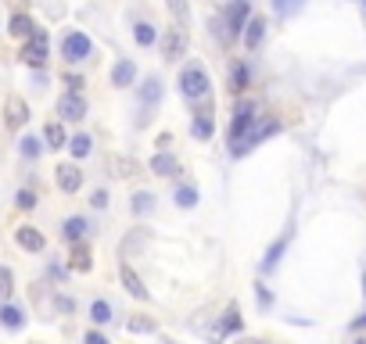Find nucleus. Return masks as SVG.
<instances>
[{"instance_id":"obj_1","label":"nucleus","mask_w":366,"mask_h":344,"mask_svg":"<svg viewBox=\"0 0 366 344\" xmlns=\"http://www.w3.org/2000/svg\"><path fill=\"white\" fill-rule=\"evenodd\" d=\"M209 86H212V79H209V72H205L198 61L183 65V72H180V93H183L187 101H205V97H209Z\"/></svg>"},{"instance_id":"obj_2","label":"nucleus","mask_w":366,"mask_h":344,"mask_svg":"<svg viewBox=\"0 0 366 344\" xmlns=\"http://www.w3.org/2000/svg\"><path fill=\"white\" fill-rule=\"evenodd\" d=\"M259 122V108H255V101H241L237 104V112H233V126H230V144L237 147L241 140L248 136V130Z\"/></svg>"},{"instance_id":"obj_3","label":"nucleus","mask_w":366,"mask_h":344,"mask_svg":"<svg viewBox=\"0 0 366 344\" xmlns=\"http://www.w3.org/2000/svg\"><path fill=\"white\" fill-rule=\"evenodd\" d=\"M187 43H190L187 25H183V22L169 25V29H165V36H162V58H165V61H180V58L187 54Z\"/></svg>"},{"instance_id":"obj_4","label":"nucleus","mask_w":366,"mask_h":344,"mask_svg":"<svg viewBox=\"0 0 366 344\" xmlns=\"http://www.w3.org/2000/svg\"><path fill=\"white\" fill-rule=\"evenodd\" d=\"M273 133H280V119H259L255 126L248 130V136H244L241 144L233 147V154H237V158H241V154H248L251 147H255V144H262V140H266V136H273Z\"/></svg>"},{"instance_id":"obj_5","label":"nucleus","mask_w":366,"mask_h":344,"mask_svg":"<svg viewBox=\"0 0 366 344\" xmlns=\"http://www.w3.org/2000/svg\"><path fill=\"white\" fill-rule=\"evenodd\" d=\"M251 19V0H230L227 4V40H237Z\"/></svg>"},{"instance_id":"obj_6","label":"nucleus","mask_w":366,"mask_h":344,"mask_svg":"<svg viewBox=\"0 0 366 344\" xmlns=\"http://www.w3.org/2000/svg\"><path fill=\"white\" fill-rule=\"evenodd\" d=\"M90 51H93V43H90L87 33H69L65 40H61V58H65L69 65H76V61L90 58Z\"/></svg>"},{"instance_id":"obj_7","label":"nucleus","mask_w":366,"mask_h":344,"mask_svg":"<svg viewBox=\"0 0 366 344\" xmlns=\"http://www.w3.org/2000/svg\"><path fill=\"white\" fill-rule=\"evenodd\" d=\"M19 58L25 61L29 69H43V65H47V33H43V29L22 47V54H19Z\"/></svg>"},{"instance_id":"obj_8","label":"nucleus","mask_w":366,"mask_h":344,"mask_svg":"<svg viewBox=\"0 0 366 344\" xmlns=\"http://www.w3.org/2000/svg\"><path fill=\"white\" fill-rule=\"evenodd\" d=\"M58 115H61V122H83L87 119L83 93H65V97L58 101Z\"/></svg>"},{"instance_id":"obj_9","label":"nucleus","mask_w":366,"mask_h":344,"mask_svg":"<svg viewBox=\"0 0 366 344\" xmlns=\"http://www.w3.org/2000/svg\"><path fill=\"white\" fill-rule=\"evenodd\" d=\"M4 122L8 130H22L29 122V104L22 97H8V108H4Z\"/></svg>"},{"instance_id":"obj_10","label":"nucleus","mask_w":366,"mask_h":344,"mask_svg":"<svg viewBox=\"0 0 366 344\" xmlns=\"http://www.w3.org/2000/svg\"><path fill=\"white\" fill-rule=\"evenodd\" d=\"M14 241H19V247H22V251H33V255L47 247L43 233H40L36 226H19V230H14Z\"/></svg>"},{"instance_id":"obj_11","label":"nucleus","mask_w":366,"mask_h":344,"mask_svg":"<svg viewBox=\"0 0 366 344\" xmlns=\"http://www.w3.org/2000/svg\"><path fill=\"white\" fill-rule=\"evenodd\" d=\"M54 172H58V186H61L65 194H76L79 186H83V172H79V165L69 162V165H58Z\"/></svg>"},{"instance_id":"obj_12","label":"nucleus","mask_w":366,"mask_h":344,"mask_svg":"<svg viewBox=\"0 0 366 344\" xmlns=\"http://www.w3.org/2000/svg\"><path fill=\"white\" fill-rule=\"evenodd\" d=\"M119 280H122V287L130 291L137 302H148V298H151V294H148V287H144V280H140V276L130 269V265H122V269H119Z\"/></svg>"},{"instance_id":"obj_13","label":"nucleus","mask_w":366,"mask_h":344,"mask_svg":"<svg viewBox=\"0 0 366 344\" xmlns=\"http://www.w3.org/2000/svg\"><path fill=\"white\" fill-rule=\"evenodd\" d=\"M262 36H266V19H262V14H251L248 25H244V33H241L244 47H248V51H255V47L262 43Z\"/></svg>"},{"instance_id":"obj_14","label":"nucleus","mask_w":366,"mask_h":344,"mask_svg":"<svg viewBox=\"0 0 366 344\" xmlns=\"http://www.w3.org/2000/svg\"><path fill=\"white\" fill-rule=\"evenodd\" d=\"M140 101H144V112H155V104L162 101V79L158 75H148L144 86H140Z\"/></svg>"},{"instance_id":"obj_15","label":"nucleus","mask_w":366,"mask_h":344,"mask_svg":"<svg viewBox=\"0 0 366 344\" xmlns=\"http://www.w3.org/2000/svg\"><path fill=\"white\" fill-rule=\"evenodd\" d=\"M133 79H137V65L130 58H122V61H115V69H111V86H133Z\"/></svg>"},{"instance_id":"obj_16","label":"nucleus","mask_w":366,"mask_h":344,"mask_svg":"<svg viewBox=\"0 0 366 344\" xmlns=\"http://www.w3.org/2000/svg\"><path fill=\"white\" fill-rule=\"evenodd\" d=\"M151 172H155V176H180V162L172 158L169 151H158L151 158Z\"/></svg>"},{"instance_id":"obj_17","label":"nucleus","mask_w":366,"mask_h":344,"mask_svg":"<svg viewBox=\"0 0 366 344\" xmlns=\"http://www.w3.org/2000/svg\"><path fill=\"white\" fill-rule=\"evenodd\" d=\"M8 33H11V36H19V40H33L40 29H36V22L29 19V14H14L11 25H8Z\"/></svg>"},{"instance_id":"obj_18","label":"nucleus","mask_w":366,"mask_h":344,"mask_svg":"<svg viewBox=\"0 0 366 344\" xmlns=\"http://www.w3.org/2000/svg\"><path fill=\"white\" fill-rule=\"evenodd\" d=\"M0 326H4V330H22V326H25V312L14 308V305H0Z\"/></svg>"},{"instance_id":"obj_19","label":"nucleus","mask_w":366,"mask_h":344,"mask_svg":"<svg viewBox=\"0 0 366 344\" xmlns=\"http://www.w3.org/2000/svg\"><path fill=\"white\" fill-rule=\"evenodd\" d=\"M212 130H216V122H212V108H205V112L190 122V133H194L198 140H212Z\"/></svg>"},{"instance_id":"obj_20","label":"nucleus","mask_w":366,"mask_h":344,"mask_svg":"<svg viewBox=\"0 0 366 344\" xmlns=\"http://www.w3.org/2000/svg\"><path fill=\"white\" fill-rule=\"evenodd\" d=\"M87 230H90L87 219H83V215H72V219H65V230H61V233H65V241L79 244V241L87 237Z\"/></svg>"},{"instance_id":"obj_21","label":"nucleus","mask_w":366,"mask_h":344,"mask_svg":"<svg viewBox=\"0 0 366 344\" xmlns=\"http://www.w3.org/2000/svg\"><path fill=\"white\" fill-rule=\"evenodd\" d=\"M90 265H93L90 247H87V244H76V247H72V258H69V269H76V273H90Z\"/></svg>"},{"instance_id":"obj_22","label":"nucleus","mask_w":366,"mask_h":344,"mask_svg":"<svg viewBox=\"0 0 366 344\" xmlns=\"http://www.w3.org/2000/svg\"><path fill=\"white\" fill-rule=\"evenodd\" d=\"M43 140H47V147H51V151L65 147V144H69V136H65V126H61V122H47V130H43Z\"/></svg>"},{"instance_id":"obj_23","label":"nucleus","mask_w":366,"mask_h":344,"mask_svg":"<svg viewBox=\"0 0 366 344\" xmlns=\"http://www.w3.org/2000/svg\"><path fill=\"white\" fill-rule=\"evenodd\" d=\"M230 90L233 93L248 90V65H244V61H233V65H230Z\"/></svg>"},{"instance_id":"obj_24","label":"nucleus","mask_w":366,"mask_h":344,"mask_svg":"<svg viewBox=\"0 0 366 344\" xmlns=\"http://www.w3.org/2000/svg\"><path fill=\"white\" fill-rule=\"evenodd\" d=\"M284 247H288V237L273 241V247H269L266 258H262V273H273V269H277V262H280V255H284Z\"/></svg>"},{"instance_id":"obj_25","label":"nucleus","mask_w":366,"mask_h":344,"mask_svg":"<svg viewBox=\"0 0 366 344\" xmlns=\"http://www.w3.org/2000/svg\"><path fill=\"white\" fill-rule=\"evenodd\" d=\"M90 147H93V140H90L87 133H76V136L69 140V151H72V158H76V162H79V158H87Z\"/></svg>"},{"instance_id":"obj_26","label":"nucleus","mask_w":366,"mask_h":344,"mask_svg":"<svg viewBox=\"0 0 366 344\" xmlns=\"http://www.w3.org/2000/svg\"><path fill=\"white\" fill-rule=\"evenodd\" d=\"M151 212H155V194L148 191L133 194V215H151Z\"/></svg>"},{"instance_id":"obj_27","label":"nucleus","mask_w":366,"mask_h":344,"mask_svg":"<svg viewBox=\"0 0 366 344\" xmlns=\"http://www.w3.org/2000/svg\"><path fill=\"white\" fill-rule=\"evenodd\" d=\"M90 319L98 323V326H104V323H111V305L104 302V298H98L90 305Z\"/></svg>"},{"instance_id":"obj_28","label":"nucleus","mask_w":366,"mask_h":344,"mask_svg":"<svg viewBox=\"0 0 366 344\" xmlns=\"http://www.w3.org/2000/svg\"><path fill=\"white\" fill-rule=\"evenodd\" d=\"M111 169H115V176H133L137 172V158H126V154H115V158H111Z\"/></svg>"},{"instance_id":"obj_29","label":"nucleus","mask_w":366,"mask_h":344,"mask_svg":"<svg viewBox=\"0 0 366 344\" xmlns=\"http://www.w3.org/2000/svg\"><path fill=\"white\" fill-rule=\"evenodd\" d=\"M176 205H180V208H194V205H198V186L183 183L180 191H176Z\"/></svg>"},{"instance_id":"obj_30","label":"nucleus","mask_w":366,"mask_h":344,"mask_svg":"<svg viewBox=\"0 0 366 344\" xmlns=\"http://www.w3.org/2000/svg\"><path fill=\"white\" fill-rule=\"evenodd\" d=\"M301 8H306V0H273V11L280 14V19H288V14H298Z\"/></svg>"},{"instance_id":"obj_31","label":"nucleus","mask_w":366,"mask_h":344,"mask_svg":"<svg viewBox=\"0 0 366 344\" xmlns=\"http://www.w3.org/2000/svg\"><path fill=\"white\" fill-rule=\"evenodd\" d=\"M133 36H137L140 47H151V43L158 40V33H155V25H151V22H140V25L133 29Z\"/></svg>"},{"instance_id":"obj_32","label":"nucleus","mask_w":366,"mask_h":344,"mask_svg":"<svg viewBox=\"0 0 366 344\" xmlns=\"http://www.w3.org/2000/svg\"><path fill=\"white\" fill-rule=\"evenodd\" d=\"M19 151H22V158H40V151H43V140H36V136H22Z\"/></svg>"},{"instance_id":"obj_33","label":"nucleus","mask_w":366,"mask_h":344,"mask_svg":"<svg viewBox=\"0 0 366 344\" xmlns=\"http://www.w3.org/2000/svg\"><path fill=\"white\" fill-rule=\"evenodd\" d=\"M219 330H222V334H233V330H241V316H237V305H230V308H227V316H222Z\"/></svg>"},{"instance_id":"obj_34","label":"nucleus","mask_w":366,"mask_h":344,"mask_svg":"<svg viewBox=\"0 0 366 344\" xmlns=\"http://www.w3.org/2000/svg\"><path fill=\"white\" fill-rule=\"evenodd\" d=\"M11 291H14V276L8 265H0V298H11Z\"/></svg>"},{"instance_id":"obj_35","label":"nucleus","mask_w":366,"mask_h":344,"mask_svg":"<svg viewBox=\"0 0 366 344\" xmlns=\"http://www.w3.org/2000/svg\"><path fill=\"white\" fill-rule=\"evenodd\" d=\"M126 330H130V334H151L155 323L151 319H130V323H126Z\"/></svg>"},{"instance_id":"obj_36","label":"nucleus","mask_w":366,"mask_h":344,"mask_svg":"<svg viewBox=\"0 0 366 344\" xmlns=\"http://www.w3.org/2000/svg\"><path fill=\"white\" fill-rule=\"evenodd\" d=\"M165 4H169L172 14H176V22H187V14H190L187 11V0H165Z\"/></svg>"},{"instance_id":"obj_37","label":"nucleus","mask_w":366,"mask_h":344,"mask_svg":"<svg viewBox=\"0 0 366 344\" xmlns=\"http://www.w3.org/2000/svg\"><path fill=\"white\" fill-rule=\"evenodd\" d=\"M14 201H19V208H36V194L33 191H19V197H14Z\"/></svg>"},{"instance_id":"obj_38","label":"nucleus","mask_w":366,"mask_h":344,"mask_svg":"<svg viewBox=\"0 0 366 344\" xmlns=\"http://www.w3.org/2000/svg\"><path fill=\"white\" fill-rule=\"evenodd\" d=\"M90 205L93 208H108V191H98V194L90 197Z\"/></svg>"},{"instance_id":"obj_39","label":"nucleus","mask_w":366,"mask_h":344,"mask_svg":"<svg viewBox=\"0 0 366 344\" xmlns=\"http://www.w3.org/2000/svg\"><path fill=\"white\" fill-rule=\"evenodd\" d=\"M83 344H108V337H104V334H98V330H90V334L83 337Z\"/></svg>"},{"instance_id":"obj_40","label":"nucleus","mask_w":366,"mask_h":344,"mask_svg":"<svg viewBox=\"0 0 366 344\" xmlns=\"http://www.w3.org/2000/svg\"><path fill=\"white\" fill-rule=\"evenodd\" d=\"M155 144H158V147H162V151H165V147L172 144V136H169V133H158V140H155Z\"/></svg>"},{"instance_id":"obj_41","label":"nucleus","mask_w":366,"mask_h":344,"mask_svg":"<svg viewBox=\"0 0 366 344\" xmlns=\"http://www.w3.org/2000/svg\"><path fill=\"white\" fill-rule=\"evenodd\" d=\"M259 302H262V305H269V302H273V294H269L262 284H259Z\"/></svg>"},{"instance_id":"obj_42","label":"nucleus","mask_w":366,"mask_h":344,"mask_svg":"<svg viewBox=\"0 0 366 344\" xmlns=\"http://www.w3.org/2000/svg\"><path fill=\"white\" fill-rule=\"evenodd\" d=\"M363 326H366V316H359V319H356V330H363Z\"/></svg>"},{"instance_id":"obj_43","label":"nucleus","mask_w":366,"mask_h":344,"mask_svg":"<svg viewBox=\"0 0 366 344\" xmlns=\"http://www.w3.org/2000/svg\"><path fill=\"white\" fill-rule=\"evenodd\" d=\"M363 291H366V276H363Z\"/></svg>"},{"instance_id":"obj_44","label":"nucleus","mask_w":366,"mask_h":344,"mask_svg":"<svg viewBox=\"0 0 366 344\" xmlns=\"http://www.w3.org/2000/svg\"><path fill=\"white\" fill-rule=\"evenodd\" d=\"M363 8H366V0H363Z\"/></svg>"},{"instance_id":"obj_45","label":"nucleus","mask_w":366,"mask_h":344,"mask_svg":"<svg viewBox=\"0 0 366 344\" xmlns=\"http://www.w3.org/2000/svg\"><path fill=\"white\" fill-rule=\"evenodd\" d=\"M359 344H366V341H359Z\"/></svg>"}]
</instances>
